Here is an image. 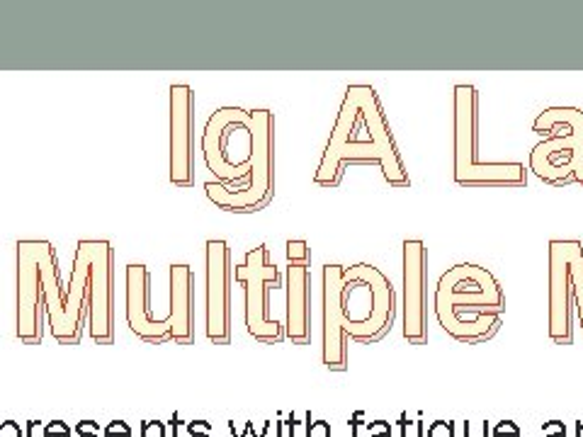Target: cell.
I'll return each mask as SVG.
<instances>
[{
    "mask_svg": "<svg viewBox=\"0 0 583 437\" xmlns=\"http://www.w3.org/2000/svg\"><path fill=\"white\" fill-rule=\"evenodd\" d=\"M360 280V265L326 263L321 270V360L331 372L348 370V338L358 345H372L392 331L399 302L394 297L365 309V314H350L355 304V289Z\"/></svg>",
    "mask_w": 583,
    "mask_h": 437,
    "instance_id": "obj_1",
    "label": "cell"
},
{
    "mask_svg": "<svg viewBox=\"0 0 583 437\" xmlns=\"http://www.w3.org/2000/svg\"><path fill=\"white\" fill-rule=\"evenodd\" d=\"M433 309L447 336L462 345H481L501 331L506 294L489 268L460 263L440 275Z\"/></svg>",
    "mask_w": 583,
    "mask_h": 437,
    "instance_id": "obj_2",
    "label": "cell"
},
{
    "mask_svg": "<svg viewBox=\"0 0 583 437\" xmlns=\"http://www.w3.org/2000/svg\"><path fill=\"white\" fill-rule=\"evenodd\" d=\"M525 163L479 161V90L460 83L452 90V178L469 190H520L528 187Z\"/></svg>",
    "mask_w": 583,
    "mask_h": 437,
    "instance_id": "obj_3",
    "label": "cell"
},
{
    "mask_svg": "<svg viewBox=\"0 0 583 437\" xmlns=\"http://www.w3.org/2000/svg\"><path fill=\"white\" fill-rule=\"evenodd\" d=\"M532 132L545 136L532 146L528 170L549 187L583 185V110L547 107L532 122Z\"/></svg>",
    "mask_w": 583,
    "mask_h": 437,
    "instance_id": "obj_4",
    "label": "cell"
},
{
    "mask_svg": "<svg viewBox=\"0 0 583 437\" xmlns=\"http://www.w3.org/2000/svg\"><path fill=\"white\" fill-rule=\"evenodd\" d=\"M251 112L248 153H251V180L241 190L222 183H205V195L212 204L231 214H253L268 207L275 197V112L258 107Z\"/></svg>",
    "mask_w": 583,
    "mask_h": 437,
    "instance_id": "obj_5",
    "label": "cell"
},
{
    "mask_svg": "<svg viewBox=\"0 0 583 437\" xmlns=\"http://www.w3.org/2000/svg\"><path fill=\"white\" fill-rule=\"evenodd\" d=\"M234 280L243 287L246 294V306H243V316H246V331L248 336L256 338L260 345H277L285 338V323H280L270 316L268 294L275 289L285 287L282 282L280 268L270 263V253L265 243L246 253L241 265L234 268Z\"/></svg>",
    "mask_w": 583,
    "mask_h": 437,
    "instance_id": "obj_6",
    "label": "cell"
},
{
    "mask_svg": "<svg viewBox=\"0 0 583 437\" xmlns=\"http://www.w3.org/2000/svg\"><path fill=\"white\" fill-rule=\"evenodd\" d=\"M18 338L25 345H42L44 311V260L49 241H18Z\"/></svg>",
    "mask_w": 583,
    "mask_h": 437,
    "instance_id": "obj_7",
    "label": "cell"
},
{
    "mask_svg": "<svg viewBox=\"0 0 583 437\" xmlns=\"http://www.w3.org/2000/svg\"><path fill=\"white\" fill-rule=\"evenodd\" d=\"M90 265L88 326L98 345L115 343V248L110 241L83 238Z\"/></svg>",
    "mask_w": 583,
    "mask_h": 437,
    "instance_id": "obj_8",
    "label": "cell"
},
{
    "mask_svg": "<svg viewBox=\"0 0 583 437\" xmlns=\"http://www.w3.org/2000/svg\"><path fill=\"white\" fill-rule=\"evenodd\" d=\"M401 336L409 345L428 343V248L418 238L401 246Z\"/></svg>",
    "mask_w": 583,
    "mask_h": 437,
    "instance_id": "obj_9",
    "label": "cell"
},
{
    "mask_svg": "<svg viewBox=\"0 0 583 437\" xmlns=\"http://www.w3.org/2000/svg\"><path fill=\"white\" fill-rule=\"evenodd\" d=\"M248 132L251 129V112L243 107H222L207 119V127L202 132V153H205L207 168L219 178V183L241 190L251 180V153L243 166H234L229 158V141L234 132Z\"/></svg>",
    "mask_w": 583,
    "mask_h": 437,
    "instance_id": "obj_10",
    "label": "cell"
},
{
    "mask_svg": "<svg viewBox=\"0 0 583 437\" xmlns=\"http://www.w3.org/2000/svg\"><path fill=\"white\" fill-rule=\"evenodd\" d=\"M576 243L554 238L547 246V331L554 345L574 343V289H571V260Z\"/></svg>",
    "mask_w": 583,
    "mask_h": 437,
    "instance_id": "obj_11",
    "label": "cell"
},
{
    "mask_svg": "<svg viewBox=\"0 0 583 437\" xmlns=\"http://www.w3.org/2000/svg\"><path fill=\"white\" fill-rule=\"evenodd\" d=\"M205 328L209 343H231V248L222 238L205 243Z\"/></svg>",
    "mask_w": 583,
    "mask_h": 437,
    "instance_id": "obj_12",
    "label": "cell"
},
{
    "mask_svg": "<svg viewBox=\"0 0 583 437\" xmlns=\"http://www.w3.org/2000/svg\"><path fill=\"white\" fill-rule=\"evenodd\" d=\"M171 183L180 190L195 185V90L190 85H171Z\"/></svg>",
    "mask_w": 583,
    "mask_h": 437,
    "instance_id": "obj_13",
    "label": "cell"
},
{
    "mask_svg": "<svg viewBox=\"0 0 583 437\" xmlns=\"http://www.w3.org/2000/svg\"><path fill=\"white\" fill-rule=\"evenodd\" d=\"M151 297V272L146 265H127V326L134 336L149 345H163L171 340L168 319H156L149 306Z\"/></svg>",
    "mask_w": 583,
    "mask_h": 437,
    "instance_id": "obj_14",
    "label": "cell"
},
{
    "mask_svg": "<svg viewBox=\"0 0 583 437\" xmlns=\"http://www.w3.org/2000/svg\"><path fill=\"white\" fill-rule=\"evenodd\" d=\"M88 297H90L88 253L86 248H83V243L78 241L76 255H73L69 289H66L64 316H61V321L56 323L54 328H49L59 345H81L83 326H86L88 319Z\"/></svg>",
    "mask_w": 583,
    "mask_h": 437,
    "instance_id": "obj_15",
    "label": "cell"
},
{
    "mask_svg": "<svg viewBox=\"0 0 583 437\" xmlns=\"http://www.w3.org/2000/svg\"><path fill=\"white\" fill-rule=\"evenodd\" d=\"M311 265L287 263L285 292H287V314H285V338L292 345L311 343Z\"/></svg>",
    "mask_w": 583,
    "mask_h": 437,
    "instance_id": "obj_16",
    "label": "cell"
},
{
    "mask_svg": "<svg viewBox=\"0 0 583 437\" xmlns=\"http://www.w3.org/2000/svg\"><path fill=\"white\" fill-rule=\"evenodd\" d=\"M171 314L168 328L178 345L195 343V272L190 265H171Z\"/></svg>",
    "mask_w": 583,
    "mask_h": 437,
    "instance_id": "obj_17",
    "label": "cell"
},
{
    "mask_svg": "<svg viewBox=\"0 0 583 437\" xmlns=\"http://www.w3.org/2000/svg\"><path fill=\"white\" fill-rule=\"evenodd\" d=\"M287 263L311 265V248L307 241H287Z\"/></svg>",
    "mask_w": 583,
    "mask_h": 437,
    "instance_id": "obj_18",
    "label": "cell"
},
{
    "mask_svg": "<svg viewBox=\"0 0 583 437\" xmlns=\"http://www.w3.org/2000/svg\"><path fill=\"white\" fill-rule=\"evenodd\" d=\"M428 437H455V425L445 423V421L433 423L428 430Z\"/></svg>",
    "mask_w": 583,
    "mask_h": 437,
    "instance_id": "obj_19",
    "label": "cell"
},
{
    "mask_svg": "<svg viewBox=\"0 0 583 437\" xmlns=\"http://www.w3.org/2000/svg\"><path fill=\"white\" fill-rule=\"evenodd\" d=\"M105 437H132V428H129L124 421H112L107 425Z\"/></svg>",
    "mask_w": 583,
    "mask_h": 437,
    "instance_id": "obj_20",
    "label": "cell"
},
{
    "mask_svg": "<svg viewBox=\"0 0 583 437\" xmlns=\"http://www.w3.org/2000/svg\"><path fill=\"white\" fill-rule=\"evenodd\" d=\"M44 437H71V430L66 423L54 421V423H49L47 428H44Z\"/></svg>",
    "mask_w": 583,
    "mask_h": 437,
    "instance_id": "obj_21",
    "label": "cell"
},
{
    "mask_svg": "<svg viewBox=\"0 0 583 437\" xmlns=\"http://www.w3.org/2000/svg\"><path fill=\"white\" fill-rule=\"evenodd\" d=\"M494 437H520V428L513 421H503L496 425Z\"/></svg>",
    "mask_w": 583,
    "mask_h": 437,
    "instance_id": "obj_22",
    "label": "cell"
},
{
    "mask_svg": "<svg viewBox=\"0 0 583 437\" xmlns=\"http://www.w3.org/2000/svg\"><path fill=\"white\" fill-rule=\"evenodd\" d=\"M141 437H166V430H163V423L146 421L141 425Z\"/></svg>",
    "mask_w": 583,
    "mask_h": 437,
    "instance_id": "obj_23",
    "label": "cell"
},
{
    "mask_svg": "<svg viewBox=\"0 0 583 437\" xmlns=\"http://www.w3.org/2000/svg\"><path fill=\"white\" fill-rule=\"evenodd\" d=\"M307 437H331V430H328V423L326 421L309 423L307 425Z\"/></svg>",
    "mask_w": 583,
    "mask_h": 437,
    "instance_id": "obj_24",
    "label": "cell"
},
{
    "mask_svg": "<svg viewBox=\"0 0 583 437\" xmlns=\"http://www.w3.org/2000/svg\"><path fill=\"white\" fill-rule=\"evenodd\" d=\"M367 435L370 437H392V430H389V425L384 421H377V423H372L370 428H367Z\"/></svg>",
    "mask_w": 583,
    "mask_h": 437,
    "instance_id": "obj_25",
    "label": "cell"
},
{
    "mask_svg": "<svg viewBox=\"0 0 583 437\" xmlns=\"http://www.w3.org/2000/svg\"><path fill=\"white\" fill-rule=\"evenodd\" d=\"M0 437H22V428L15 421L0 423Z\"/></svg>",
    "mask_w": 583,
    "mask_h": 437,
    "instance_id": "obj_26",
    "label": "cell"
},
{
    "mask_svg": "<svg viewBox=\"0 0 583 437\" xmlns=\"http://www.w3.org/2000/svg\"><path fill=\"white\" fill-rule=\"evenodd\" d=\"M76 433L78 435H88V437H100V428H98V423H95V421H83V423H78Z\"/></svg>",
    "mask_w": 583,
    "mask_h": 437,
    "instance_id": "obj_27",
    "label": "cell"
},
{
    "mask_svg": "<svg viewBox=\"0 0 583 437\" xmlns=\"http://www.w3.org/2000/svg\"><path fill=\"white\" fill-rule=\"evenodd\" d=\"M545 437H566V430L564 425L559 421H552L545 425Z\"/></svg>",
    "mask_w": 583,
    "mask_h": 437,
    "instance_id": "obj_28",
    "label": "cell"
},
{
    "mask_svg": "<svg viewBox=\"0 0 583 437\" xmlns=\"http://www.w3.org/2000/svg\"><path fill=\"white\" fill-rule=\"evenodd\" d=\"M464 437H489V423H481L477 435L472 433V425L467 423V425H464Z\"/></svg>",
    "mask_w": 583,
    "mask_h": 437,
    "instance_id": "obj_29",
    "label": "cell"
},
{
    "mask_svg": "<svg viewBox=\"0 0 583 437\" xmlns=\"http://www.w3.org/2000/svg\"><path fill=\"white\" fill-rule=\"evenodd\" d=\"M576 437H583V423H579V428H576Z\"/></svg>",
    "mask_w": 583,
    "mask_h": 437,
    "instance_id": "obj_30",
    "label": "cell"
},
{
    "mask_svg": "<svg viewBox=\"0 0 583 437\" xmlns=\"http://www.w3.org/2000/svg\"><path fill=\"white\" fill-rule=\"evenodd\" d=\"M78 437H88V435H78Z\"/></svg>",
    "mask_w": 583,
    "mask_h": 437,
    "instance_id": "obj_31",
    "label": "cell"
}]
</instances>
